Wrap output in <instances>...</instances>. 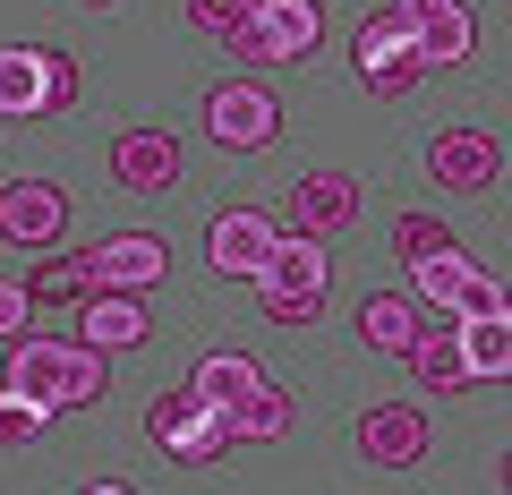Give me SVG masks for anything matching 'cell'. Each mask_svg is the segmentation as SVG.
Listing matches in <instances>:
<instances>
[{"label": "cell", "mask_w": 512, "mask_h": 495, "mask_svg": "<svg viewBox=\"0 0 512 495\" xmlns=\"http://www.w3.org/2000/svg\"><path fill=\"white\" fill-rule=\"evenodd\" d=\"M325 282H333V265H325V239H308V231L274 239V257L256 265V291H325Z\"/></svg>", "instance_id": "12"}, {"label": "cell", "mask_w": 512, "mask_h": 495, "mask_svg": "<svg viewBox=\"0 0 512 495\" xmlns=\"http://www.w3.org/2000/svg\"><path fill=\"white\" fill-rule=\"evenodd\" d=\"M205 129H214L231 154H265L282 137V103L265 86H248V77H231V86L205 94Z\"/></svg>", "instance_id": "3"}, {"label": "cell", "mask_w": 512, "mask_h": 495, "mask_svg": "<svg viewBox=\"0 0 512 495\" xmlns=\"http://www.w3.org/2000/svg\"><path fill=\"white\" fill-rule=\"evenodd\" d=\"M402 52H410V18H402V9H367V18H359V69L402 60Z\"/></svg>", "instance_id": "22"}, {"label": "cell", "mask_w": 512, "mask_h": 495, "mask_svg": "<svg viewBox=\"0 0 512 495\" xmlns=\"http://www.w3.org/2000/svg\"><path fill=\"white\" fill-rule=\"evenodd\" d=\"M367 77V94H384V103H393V94H410V86H419V52H402V60H376V69H359Z\"/></svg>", "instance_id": "27"}, {"label": "cell", "mask_w": 512, "mask_h": 495, "mask_svg": "<svg viewBox=\"0 0 512 495\" xmlns=\"http://www.w3.org/2000/svg\"><path fill=\"white\" fill-rule=\"evenodd\" d=\"M453 316H512V299H504V282L495 274H461V291H453Z\"/></svg>", "instance_id": "25"}, {"label": "cell", "mask_w": 512, "mask_h": 495, "mask_svg": "<svg viewBox=\"0 0 512 495\" xmlns=\"http://www.w3.org/2000/svg\"><path fill=\"white\" fill-rule=\"evenodd\" d=\"M163 265H171V248L154 231H120V239H103V248H86L94 291H146V282H163Z\"/></svg>", "instance_id": "7"}, {"label": "cell", "mask_w": 512, "mask_h": 495, "mask_svg": "<svg viewBox=\"0 0 512 495\" xmlns=\"http://www.w3.org/2000/svg\"><path fill=\"white\" fill-rule=\"evenodd\" d=\"M461 274H470V257H461V248H427V257H410V282H419V299H436L444 316H453Z\"/></svg>", "instance_id": "21"}, {"label": "cell", "mask_w": 512, "mask_h": 495, "mask_svg": "<svg viewBox=\"0 0 512 495\" xmlns=\"http://www.w3.org/2000/svg\"><path fill=\"white\" fill-rule=\"evenodd\" d=\"M111 180L137 197H171L180 188V137L171 129H120L111 137Z\"/></svg>", "instance_id": "4"}, {"label": "cell", "mask_w": 512, "mask_h": 495, "mask_svg": "<svg viewBox=\"0 0 512 495\" xmlns=\"http://www.w3.org/2000/svg\"><path fill=\"white\" fill-rule=\"evenodd\" d=\"M26 316H35V299H26V282H0V342H18Z\"/></svg>", "instance_id": "31"}, {"label": "cell", "mask_w": 512, "mask_h": 495, "mask_svg": "<svg viewBox=\"0 0 512 495\" xmlns=\"http://www.w3.org/2000/svg\"><path fill=\"white\" fill-rule=\"evenodd\" d=\"M146 436L163 444L180 470H205V461H222V453L239 444V436H231V410H214L197 385H171L163 402L146 410Z\"/></svg>", "instance_id": "2"}, {"label": "cell", "mask_w": 512, "mask_h": 495, "mask_svg": "<svg viewBox=\"0 0 512 495\" xmlns=\"http://www.w3.org/2000/svg\"><path fill=\"white\" fill-rule=\"evenodd\" d=\"M393 248H402V265H410V257H427V248H453V231H444L436 214H402L393 222Z\"/></svg>", "instance_id": "26"}, {"label": "cell", "mask_w": 512, "mask_h": 495, "mask_svg": "<svg viewBox=\"0 0 512 495\" xmlns=\"http://www.w3.org/2000/svg\"><path fill=\"white\" fill-rule=\"evenodd\" d=\"M248 26L265 43V60H308L325 43V9L316 0H248Z\"/></svg>", "instance_id": "10"}, {"label": "cell", "mask_w": 512, "mask_h": 495, "mask_svg": "<svg viewBox=\"0 0 512 495\" xmlns=\"http://www.w3.org/2000/svg\"><path fill=\"white\" fill-rule=\"evenodd\" d=\"M86 291H94L86 257H52V265H35V282H26V299H86Z\"/></svg>", "instance_id": "23"}, {"label": "cell", "mask_w": 512, "mask_h": 495, "mask_svg": "<svg viewBox=\"0 0 512 495\" xmlns=\"http://www.w3.org/2000/svg\"><path fill=\"white\" fill-rule=\"evenodd\" d=\"M69 103H77V60L43 52V111H69Z\"/></svg>", "instance_id": "28"}, {"label": "cell", "mask_w": 512, "mask_h": 495, "mask_svg": "<svg viewBox=\"0 0 512 495\" xmlns=\"http://www.w3.org/2000/svg\"><path fill=\"white\" fill-rule=\"evenodd\" d=\"M274 222L256 214V205H231V214H214V231H205V257H214V274L231 282H256V265L274 257Z\"/></svg>", "instance_id": "5"}, {"label": "cell", "mask_w": 512, "mask_h": 495, "mask_svg": "<svg viewBox=\"0 0 512 495\" xmlns=\"http://www.w3.org/2000/svg\"><path fill=\"white\" fill-rule=\"evenodd\" d=\"M146 308H137V291H86V342L94 350H137L146 342Z\"/></svg>", "instance_id": "14"}, {"label": "cell", "mask_w": 512, "mask_h": 495, "mask_svg": "<svg viewBox=\"0 0 512 495\" xmlns=\"http://www.w3.org/2000/svg\"><path fill=\"white\" fill-rule=\"evenodd\" d=\"M427 171H436V188H453V197H478V188H495L504 154H495L487 129H444L436 146H427Z\"/></svg>", "instance_id": "8"}, {"label": "cell", "mask_w": 512, "mask_h": 495, "mask_svg": "<svg viewBox=\"0 0 512 495\" xmlns=\"http://www.w3.org/2000/svg\"><path fill=\"white\" fill-rule=\"evenodd\" d=\"M291 419H299V402H291V393H274V385H256V393H239V402H231V436H248V444L291 436Z\"/></svg>", "instance_id": "19"}, {"label": "cell", "mask_w": 512, "mask_h": 495, "mask_svg": "<svg viewBox=\"0 0 512 495\" xmlns=\"http://www.w3.org/2000/svg\"><path fill=\"white\" fill-rule=\"evenodd\" d=\"M453 333H461V367H470V385L478 376H512V316H453Z\"/></svg>", "instance_id": "15"}, {"label": "cell", "mask_w": 512, "mask_h": 495, "mask_svg": "<svg viewBox=\"0 0 512 495\" xmlns=\"http://www.w3.org/2000/svg\"><path fill=\"white\" fill-rule=\"evenodd\" d=\"M0 120H43V52H0Z\"/></svg>", "instance_id": "17"}, {"label": "cell", "mask_w": 512, "mask_h": 495, "mask_svg": "<svg viewBox=\"0 0 512 495\" xmlns=\"http://www.w3.org/2000/svg\"><path fill=\"white\" fill-rule=\"evenodd\" d=\"M359 453L376 461V470H419V461H427V419L410 402L367 410V419H359Z\"/></svg>", "instance_id": "11"}, {"label": "cell", "mask_w": 512, "mask_h": 495, "mask_svg": "<svg viewBox=\"0 0 512 495\" xmlns=\"http://www.w3.org/2000/svg\"><path fill=\"white\" fill-rule=\"evenodd\" d=\"M43 419H52V410H43V402H26L18 385L0 393V444H9V453H18V444H35V436H43Z\"/></svg>", "instance_id": "24"}, {"label": "cell", "mask_w": 512, "mask_h": 495, "mask_svg": "<svg viewBox=\"0 0 512 495\" xmlns=\"http://www.w3.org/2000/svg\"><path fill=\"white\" fill-rule=\"evenodd\" d=\"M239 18H248V0H188V26H205V35H231Z\"/></svg>", "instance_id": "30"}, {"label": "cell", "mask_w": 512, "mask_h": 495, "mask_svg": "<svg viewBox=\"0 0 512 495\" xmlns=\"http://www.w3.org/2000/svg\"><path fill=\"white\" fill-rule=\"evenodd\" d=\"M316 308H325V291H265V316L274 325H316Z\"/></svg>", "instance_id": "29"}, {"label": "cell", "mask_w": 512, "mask_h": 495, "mask_svg": "<svg viewBox=\"0 0 512 495\" xmlns=\"http://www.w3.org/2000/svg\"><path fill=\"white\" fill-rule=\"evenodd\" d=\"M359 342H367V350H393V359H410V342H419V308H410V299H393V291L359 299Z\"/></svg>", "instance_id": "16"}, {"label": "cell", "mask_w": 512, "mask_h": 495, "mask_svg": "<svg viewBox=\"0 0 512 495\" xmlns=\"http://www.w3.org/2000/svg\"><path fill=\"white\" fill-rule=\"evenodd\" d=\"M393 9H402V18H427V9H453V0H393Z\"/></svg>", "instance_id": "32"}, {"label": "cell", "mask_w": 512, "mask_h": 495, "mask_svg": "<svg viewBox=\"0 0 512 495\" xmlns=\"http://www.w3.org/2000/svg\"><path fill=\"white\" fill-rule=\"evenodd\" d=\"M9 385H18L26 402H43V410L103 402L111 350H94V342H35V333H18V342H9Z\"/></svg>", "instance_id": "1"}, {"label": "cell", "mask_w": 512, "mask_h": 495, "mask_svg": "<svg viewBox=\"0 0 512 495\" xmlns=\"http://www.w3.org/2000/svg\"><path fill=\"white\" fill-rule=\"evenodd\" d=\"M291 222L308 239H325V231H350V222H359V180H350V171H299V188H291Z\"/></svg>", "instance_id": "9"}, {"label": "cell", "mask_w": 512, "mask_h": 495, "mask_svg": "<svg viewBox=\"0 0 512 495\" xmlns=\"http://www.w3.org/2000/svg\"><path fill=\"white\" fill-rule=\"evenodd\" d=\"M188 385H197L214 410H231L239 393H256L265 376H256V359H239V350H214V359H197V376H188Z\"/></svg>", "instance_id": "20"}, {"label": "cell", "mask_w": 512, "mask_h": 495, "mask_svg": "<svg viewBox=\"0 0 512 495\" xmlns=\"http://www.w3.org/2000/svg\"><path fill=\"white\" fill-rule=\"evenodd\" d=\"M410 367H419V385H427V393H461V385H470V367H461V333H453V325H436V333L419 325Z\"/></svg>", "instance_id": "18"}, {"label": "cell", "mask_w": 512, "mask_h": 495, "mask_svg": "<svg viewBox=\"0 0 512 495\" xmlns=\"http://www.w3.org/2000/svg\"><path fill=\"white\" fill-rule=\"evenodd\" d=\"M60 222H69V197L52 180H9L0 188V239L9 248H52Z\"/></svg>", "instance_id": "6"}, {"label": "cell", "mask_w": 512, "mask_h": 495, "mask_svg": "<svg viewBox=\"0 0 512 495\" xmlns=\"http://www.w3.org/2000/svg\"><path fill=\"white\" fill-rule=\"evenodd\" d=\"M94 9H111V0H94Z\"/></svg>", "instance_id": "33"}, {"label": "cell", "mask_w": 512, "mask_h": 495, "mask_svg": "<svg viewBox=\"0 0 512 495\" xmlns=\"http://www.w3.org/2000/svg\"><path fill=\"white\" fill-rule=\"evenodd\" d=\"M470 43H478V26H470V9H427V18H410V52H419V69H461L470 60Z\"/></svg>", "instance_id": "13"}]
</instances>
